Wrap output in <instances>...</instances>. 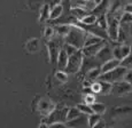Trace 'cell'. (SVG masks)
Masks as SVG:
<instances>
[{"instance_id": "obj_1", "label": "cell", "mask_w": 132, "mask_h": 128, "mask_svg": "<svg viewBox=\"0 0 132 128\" xmlns=\"http://www.w3.org/2000/svg\"><path fill=\"white\" fill-rule=\"evenodd\" d=\"M86 33L87 32L78 25H71L69 32L63 37V40H64L65 44L71 45V46H73L77 49H82L84 47Z\"/></svg>"}, {"instance_id": "obj_2", "label": "cell", "mask_w": 132, "mask_h": 128, "mask_svg": "<svg viewBox=\"0 0 132 128\" xmlns=\"http://www.w3.org/2000/svg\"><path fill=\"white\" fill-rule=\"evenodd\" d=\"M128 70L129 69H126V67H123V66H121V65H118L117 67L110 70V71L101 73L100 76H99V80L110 82V84H115V82L122 81L124 74H125V72L128 71Z\"/></svg>"}, {"instance_id": "obj_3", "label": "cell", "mask_w": 132, "mask_h": 128, "mask_svg": "<svg viewBox=\"0 0 132 128\" xmlns=\"http://www.w3.org/2000/svg\"><path fill=\"white\" fill-rule=\"evenodd\" d=\"M83 53L80 49H78L76 53L69 55V58H68V63L65 66L64 71L69 73H77L78 71H80V66H82V62H83Z\"/></svg>"}, {"instance_id": "obj_4", "label": "cell", "mask_w": 132, "mask_h": 128, "mask_svg": "<svg viewBox=\"0 0 132 128\" xmlns=\"http://www.w3.org/2000/svg\"><path fill=\"white\" fill-rule=\"evenodd\" d=\"M113 94L115 95H124V94H128V93L131 92V84L130 82H126L124 80L118 82H115V84L111 85V90H110Z\"/></svg>"}, {"instance_id": "obj_5", "label": "cell", "mask_w": 132, "mask_h": 128, "mask_svg": "<svg viewBox=\"0 0 132 128\" xmlns=\"http://www.w3.org/2000/svg\"><path fill=\"white\" fill-rule=\"evenodd\" d=\"M111 54H113V58L122 61L124 57L131 54V47L130 45H120L111 49Z\"/></svg>"}, {"instance_id": "obj_6", "label": "cell", "mask_w": 132, "mask_h": 128, "mask_svg": "<svg viewBox=\"0 0 132 128\" xmlns=\"http://www.w3.org/2000/svg\"><path fill=\"white\" fill-rule=\"evenodd\" d=\"M107 44L106 42V40H103V41L99 42V44H94V45H90V46H84L80 51H82L83 55L86 57H91V56H95L96 53L100 51L101 48H102L105 45Z\"/></svg>"}, {"instance_id": "obj_7", "label": "cell", "mask_w": 132, "mask_h": 128, "mask_svg": "<svg viewBox=\"0 0 132 128\" xmlns=\"http://www.w3.org/2000/svg\"><path fill=\"white\" fill-rule=\"evenodd\" d=\"M67 127H86L88 126V120H87V115L86 114H80L77 118L71 120H67L64 122Z\"/></svg>"}, {"instance_id": "obj_8", "label": "cell", "mask_w": 132, "mask_h": 128, "mask_svg": "<svg viewBox=\"0 0 132 128\" xmlns=\"http://www.w3.org/2000/svg\"><path fill=\"white\" fill-rule=\"evenodd\" d=\"M95 57L99 60V62H100L101 64L105 63V62H107L108 60L113 58V54H111V49L109 48V46L107 44L105 45V46L102 47V48L100 49L98 53H96Z\"/></svg>"}, {"instance_id": "obj_9", "label": "cell", "mask_w": 132, "mask_h": 128, "mask_svg": "<svg viewBox=\"0 0 132 128\" xmlns=\"http://www.w3.org/2000/svg\"><path fill=\"white\" fill-rule=\"evenodd\" d=\"M38 109H39V111L42 112V114H44V115H46L47 117V115L55 109V106L50 101H48V100L43 99L42 101L39 102V106H38Z\"/></svg>"}, {"instance_id": "obj_10", "label": "cell", "mask_w": 132, "mask_h": 128, "mask_svg": "<svg viewBox=\"0 0 132 128\" xmlns=\"http://www.w3.org/2000/svg\"><path fill=\"white\" fill-rule=\"evenodd\" d=\"M68 54L65 53V51L63 48L60 49L59 54H57V57H56V63H57V67L59 70H64L65 66H67V63H68Z\"/></svg>"}, {"instance_id": "obj_11", "label": "cell", "mask_w": 132, "mask_h": 128, "mask_svg": "<svg viewBox=\"0 0 132 128\" xmlns=\"http://www.w3.org/2000/svg\"><path fill=\"white\" fill-rule=\"evenodd\" d=\"M118 65H120V61H118V60H116V58L108 60L107 62H105V63L101 64V66H100L101 73H103V72H107V71H110V70L117 67Z\"/></svg>"}, {"instance_id": "obj_12", "label": "cell", "mask_w": 132, "mask_h": 128, "mask_svg": "<svg viewBox=\"0 0 132 128\" xmlns=\"http://www.w3.org/2000/svg\"><path fill=\"white\" fill-rule=\"evenodd\" d=\"M63 15V6L61 4H56L53 6L50 13V21H55V19L60 18Z\"/></svg>"}, {"instance_id": "obj_13", "label": "cell", "mask_w": 132, "mask_h": 128, "mask_svg": "<svg viewBox=\"0 0 132 128\" xmlns=\"http://www.w3.org/2000/svg\"><path fill=\"white\" fill-rule=\"evenodd\" d=\"M70 14H71L72 16H75L76 18L79 21L85 15L88 14V11L85 8H82V7H71V8H70Z\"/></svg>"}, {"instance_id": "obj_14", "label": "cell", "mask_w": 132, "mask_h": 128, "mask_svg": "<svg viewBox=\"0 0 132 128\" xmlns=\"http://www.w3.org/2000/svg\"><path fill=\"white\" fill-rule=\"evenodd\" d=\"M85 74H86L87 80L93 82L94 80L99 79V76L101 74V70H100V67H94V69H91V70H88V71H86Z\"/></svg>"}, {"instance_id": "obj_15", "label": "cell", "mask_w": 132, "mask_h": 128, "mask_svg": "<svg viewBox=\"0 0 132 128\" xmlns=\"http://www.w3.org/2000/svg\"><path fill=\"white\" fill-rule=\"evenodd\" d=\"M96 18H98L96 15L92 14V13H88L87 15H85L83 18H80L78 22H79L80 24H83V25H92V24H94L96 22Z\"/></svg>"}, {"instance_id": "obj_16", "label": "cell", "mask_w": 132, "mask_h": 128, "mask_svg": "<svg viewBox=\"0 0 132 128\" xmlns=\"http://www.w3.org/2000/svg\"><path fill=\"white\" fill-rule=\"evenodd\" d=\"M50 13H51V7L50 5H44L42 6V9H40V15H39V21L42 22H46L50 19Z\"/></svg>"}, {"instance_id": "obj_17", "label": "cell", "mask_w": 132, "mask_h": 128, "mask_svg": "<svg viewBox=\"0 0 132 128\" xmlns=\"http://www.w3.org/2000/svg\"><path fill=\"white\" fill-rule=\"evenodd\" d=\"M70 26L71 25H68V24H57V25L54 27V31H55V33H56L57 36L64 37L65 34L69 32Z\"/></svg>"}, {"instance_id": "obj_18", "label": "cell", "mask_w": 132, "mask_h": 128, "mask_svg": "<svg viewBox=\"0 0 132 128\" xmlns=\"http://www.w3.org/2000/svg\"><path fill=\"white\" fill-rule=\"evenodd\" d=\"M27 51L30 53H36L39 51V40L31 39L27 42Z\"/></svg>"}, {"instance_id": "obj_19", "label": "cell", "mask_w": 132, "mask_h": 128, "mask_svg": "<svg viewBox=\"0 0 132 128\" xmlns=\"http://www.w3.org/2000/svg\"><path fill=\"white\" fill-rule=\"evenodd\" d=\"M91 109H92L93 113H96V114H103L106 112V105L102 104V103H92L91 104Z\"/></svg>"}, {"instance_id": "obj_20", "label": "cell", "mask_w": 132, "mask_h": 128, "mask_svg": "<svg viewBox=\"0 0 132 128\" xmlns=\"http://www.w3.org/2000/svg\"><path fill=\"white\" fill-rule=\"evenodd\" d=\"M80 111L77 109V106L76 107H71V109H68V112H67V115H65V121L67 120H71V119H75V118H77L78 115H80Z\"/></svg>"}, {"instance_id": "obj_21", "label": "cell", "mask_w": 132, "mask_h": 128, "mask_svg": "<svg viewBox=\"0 0 132 128\" xmlns=\"http://www.w3.org/2000/svg\"><path fill=\"white\" fill-rule=\"evenodd\" d=\"M87 120H88V126L90 127H94L96 124L101 120V115L96 114V113H92L90 115H87Z\"/></svg>"}, {"instance_id": "obj_22", "label": "cell", "mask_w": 132, "mask_h": 128, "mask_svg": "<svg viewBox=\"0 0 132 128\" xmlns=\"http://www.w3.org/2000/svg\"><path fill=\"white\" fill-rule=\"evenodd\" d=\"M77 109L80 111V113L86 114V115H90L93 113L92 109H91V105L86 104V103H83V104H78L77 105Z\"/></svg>"}, {"instance_id": "obj_23", "label": "cell", "mask_w": 132, "mask_h": 128, "mask_svg": "<svg viewBox=\"0 0 132 128\" xmlns=\"http://www.w3.org/2000/svg\"><path fill=\"white\" fill-rule=\"evenodd\" d=\"M99 82H100V86H101L100 94H108V93H110L111 85H113V84L107 82V81H102V80H99Z\"/></svg>"}, {"instance_id": "obj_24", "label": "cell", "mask_w": 132, "mask_h": 128, "mask_svg": "<svg viewBox=\"0 0 132 128\" xmlns=\"http://www.w3.org/2000/svg\"><path fill=\"white\" fill-rule=\"evenodd\" d=\"M55 78L57 80H60L61 82H65L68 80V73L64 70H59V71L55 73Z\"/></svg>"}, {"instance_id": "obj_25", "label": "cell", "mask_w": 132, "mask_h": 128, "mask_svg": "<svg viewBox=\"0 0 132 128\" xmlns=\"http://www.w3.org/2000/svg\"><path fill=\"white\" fill-rule=\"evenodd\" d=\"M120 65L123 67H126V69H131V54L120 61Z\"/></svg>"}, {"instance_id": "obj_26", "label": "cell", "mask_w": 132, "mask_h": 128, "mask_svg": "<svg viewBox=\"0 0 132 128\" xmlns=\"http://www.w3.org/2000/svg\"><path fill=\"white\" fill-rule=\"evenodd\" d=\"M55 34V31H54V27L52 26H46L45 27V31H44V37L46 39H51L53 36Z\"/></svg>"}, {"instance_id": "obj_27", "label": "cell", "mask_w": 132, "mask_h": 128, "mask_svg": "<svg viewBox=\"0 0 132 128\" xmlns=\"http://www.w3.org/2000/svg\"><path fill=\"white\" fill-rule=\"evenodd\" d=\"M62 48L65 51V53H67V54H68V56H69V55H71V54H73V53H76V52L78 51L77 48H75V47L71 46V45H68V44H65V42H64V44H63Z\"/></svg>"}, {"instance_id": "obj_28", "label": "cell", "mask_w": 132, "mask_h": 128, "mask_svg": "<svg viewBox=\"0 0 132 128\" xmlns=\"http://www.w3.org/2000/svg\"><path fill=\"white\" fill-rule=\"evenodd\" d=\"M120 23H131V13H124L123 12L120 18Z\"/></svg>"}, {"instance_id": "obj_29", "label": "cell", "mask_w": 132, "mask_h": 128, "mask_svg": "<svg viewBox=\"0 0 132 128\" xmlns=\"http://www.w3.org/2000/svg\"><path fill=\"white\" fill-rule=\"evenodd\" d=\"M91 90H92L93 94H100V90H101L100 82L99 81L92 82V84H91Z\"/></svg>"}, {"instance_id": "obj_30", "label": "cell", "mask_w": 132, "mask_h": 128, "mask_svg": "<svg viewBox=\"0 0 132 128\" xmlns=\"http://www.w3.org/2000/svg\"><path fill=\"white\" fill-rule=\"evenodd\" d=\"M95 102V96L93 94H87V95H85V103L86 104H88V105H91L92 103H94Z\"/></svg>"}, {"instance_id": "obj_31", "label": "cell", "mask_w": 132, "mask_h": 128, "mask_svg": "<svg viewBox=\"0 0 132 128\" xmlns=\"http://www.w3.org/2000/svg\"><path fill=\"white\" fill-rule=\"evenodd\" d=\"M123 80H124V81L130 82V84H131V69H129L128 71L125 72V74H124V77H123Z\"/></svg>"}, {"instance_id": "obj_32", "label": "cell", "mask_w": 132, "mask_h": 128, "mask_svg": "<svg viewBox=\"0 0 132 128\" xmlns=\"http://www.w3.org/2000/svg\"><path fill=\"white\" fill-rule=\"evenodd\" d=\"M91 84L92 82H90V80H85L84 84H83V87H91Z\"/></svg>"}, {"instance_id": "obj_33", "label": "cell", "mask_w": 132, "mask_h": 128, "mask_svg": "<svg viewBox=\"0 0 132 128\" xmlns=\"http://www.w3.org/2000/svg\"><path fill=\"white\" fill-rule=\"evenodd\" d=\"M92 2L94 4V6H98V5H100L102 2V0H92Z\"/></svg>"}]
</instances>
